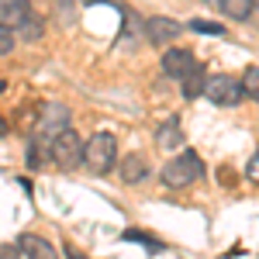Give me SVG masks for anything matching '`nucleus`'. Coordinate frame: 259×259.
<instances>
[{"label":"nucleus","instance_id":"1","mask_svg":"<svg viewBox=\"0 0 259 259\" xmlns=\"http://www.w3.org/2000/svg\"><path fill=\"white\" fill-rule=\"evenodd\" d=\"M83 166L94 177H107L118 169V139L111 132H94L83 142Z\"/></svg>","mask_w":259,"mask_h":259},{"label":"nucleus","instance_id":"2","mask_svg":"<svg viewBox=\"0 0 259 259\" xmlns=\"http://www.w3.org/2000/svg\"><path fill=\"white\" fill-rule=\"evenodd\" d=\"M159 177L169 190H183V187H190V183H197L204 177V162H200L197 152H180V156H173L162 166Z\"/></svg>","mask_w":259,"mask_h":259},{"label":"nucleus","instance_id":"3","mask_svg":"<svg viewBox=\"0 0 259 259\" xmlns=\"http://www.w3.org/2000/svg\"><path fill=\"white\" fill-rule=\"evenodd\" d=\"M66 128H73V111L66 104H45L38 111V128H35V139L52 145L56 135H62Z\"/></svg>","mask_w":259,"mask_h":259},{"label":"nucleus","instance_id":"4","mask_svg":"<svg viewBox=\"0 0 259 259\" xmlns=\"http://www.w3.org/2000/svg\"><path fill=\"white\" fill-rule=\"evenodd\" d=\"M49 156H52V162H56L59 169H80L83 166V139L73 132V128H66L62 135L52 139Z\"/></svg>","mask_w":259,"mask_h":259},{"label":"nucleus","instance_id":"5","mask_svg":"<svg viewBox=\"0 0 259 259\" xmlns=\"http://www.w3.org/2000/svg\"><path fill=\"white\" fill-rule=\"evenodd\" d=\"M204 97L211 100V104H218V107H235L242 97H245V90H242V80L235 76H207V87H204Z\"/></svg>","mask_w":259,"mask_h":259},{"label":"nucleus","instance_id":"6","mask_svg":"<svg viewBox=\"0 0 259 259\" xmlns=\"http://www.w3.org/2000/svg\"><path fill=\"white\" fill-rule=\"evenodd\" d=\"M194 66H197V56H194L190 49H166V52H162V73H166L169 80L180 83Z\"/></svg>","mask_w":259,"mask_h":259},{"label":"nucleus","instance_id":"7","mask_svg":"<svg viewBox=\"0 0 259 259\" xmlns=\"http://www.w3.org/2000/svg\"><path fill=\"white\" fill-rule=\"evenodd\" d=\"M183 31V24L177 18H162V14H152V18L145 21V38L152 41V45H169V41H177V35Z\"/></svg>","mask_w":259,"mask_h":259},{"label":"nucleus","instance_id":"8","mask_svg":"<svg viewBox=\"0 0 259 259\" xmlns=\"http://www.w3.org/2000/svg\"><path fill=\"white\" fill-rule=\"evenodd\" d=\"M18 249H21V256H28V259H59L52 242L41 239V235H31V232H24L18 239Z\"/></svg>","mask_w":259,"mask_h":259},{"label":"nucleus","instance_id":"9","mask_svg":"<svg viewBox=\"0 0 259 259\" xmlns=\"http://www.w3.org/2000/svg\"><path fill=\"white\" fill-rule=\"evenodd\" d=\"M118 173H121L124 183H142V180L149 177V159L142 152H128V156H121Z\"/></svg>","mask_w":259,"mask_h":259},{"label":"nucleus","instance_id":"10","mask_svg":"<svg viewBox=\"0 0 259 259\" xmlns=\"http://www.w3.org/2000/svg\"><path fill=\"white\" fill-rule=\"evenodd\" d=\"M156 145H159V149H166V152H177L180 145H183V128H180L177 118L162 121L159 128H156Z\"/></svg>","mask_w":259,"mask_h":259},{"label":"nucleus","instance_id":"11","mask_svg":"<svg viewBox=\"0 0 259 259\" xmlns=\"http://www.w3.org/2000/svg\"><path fill=\"white\" fill-rule=\"evenodd\" d=\"M204 87H207V76H204V66L197 62V66H194V69L180 80V94H183L187 100H194V97H200V94H204Z\"/></svg>","mask_w":259,"mask_h":259},{"label":"nucleus","instance_id":"12","mask_svg":"<svg viewBox=\"0 0 259 259\" xmlns=\"http://www.w3.org/2000/svg\"><path fill=\"white\" fill-rule=\"evenodd\" d=\"M14 35H18V38H24V41H38L41 35H45V18H41L38 11H31V14H28V18L14 28Z\"/></svg>","mask_w":259,"mask_h":259},{"label":"nucleus","instance_id":"13","mask_svg":"<svg viewBox=\"0 0 259 259\" xmlns=\"http://www.w3.org/2000/svg\"><path fill=\"white\" fill-rule=\"evenodd\" d=\"M35 7H31V0H14V4H7V7H0V21L7 24V28H18L21 21L28 18Z\"/></svg>","mask_w":259,"mask_h":259},{"label":"nucleus","instance_id":"14","mask_svg":"<svg viewBox=\"0 0 259 259\" xmlns=\"http://www.w3.org/2000/svg\"><path fill=\"white\" fill-rule=\"evenodd\" d=\"M214 7L232 21H249L252 14V0H214Z\"/></svg>","mask_w":259,"mask_h":259},{"label":"nucleus","instance_id":"15","mask_svg":"<svg viewBox=\"0 0 259 259\" xmlns=\"http://www.w3.org/2000/svg\"><path fill=\"white\" fill-rule=\"evenodd\" d=\"M121 239H124V242H139V245H145L149 252H162V249H166V245H162L156 235H149V232H135V228H128Z\"/></svg>","mask_w":259,"mask_h":259},{"label":"nucleus","instance_id":"16","mask_svg":"<svg viewBox=\"0 0 259 259\" xmlns=\"http://www.w3.org/2000/svg\"><path fill=\"white\" fill-rule=\"evenodd\" d=\"M45 159H52V156H49V145L38 142V139H31L28 142V166L38 169V166H45Z\"/></svg>","mask_w":259,"mask_h":259},{"label":"nucleus","instance_id":"17","mask_svg":"<svg viewBox=\"0 0 259 259\" xmlns=\"http://www.w3.org/2000/svg\"><path fill=\"white\" fill-rule=\"evenodd\" d=\"M242 90H245V97L259 100V66H249L242 73Z\"/></svg>","mask_w":259,"mask_h":259},{"label":"nucleus","instance_id":"18","mask_svg":"<svg viewBox=\"0 0 259 259\" xmlns=\"http://www.w3.org/2000/svg\"><path fill=\"white\" fill-rule=\"evenodd\" d=\"M187 28H190V31H197V35H214V38L225 35V28H221L218 21H204V18H194Z\"/></svg>","mask_w":259,"mask_h":259},{"label":"nucleus","instance_id":"19","mask_svg":"<svg viewBox=\"0 0 259 259\" xmlns=\"http://www.w3.org/2000/svg\"><path fill=\"white\" fill-rule=\"evenodd\" d=\"M14 41H18L14 28H7V24L0 21V59H7V56L14 52Z\"/></svg>","mask_w":259,"mask_h":259},{"label":"nucleus","instance_id":"20","mask_svg":"<svg viewBox=\"0 0 259 259\" xmlns=\"http://www.w3.org/2000/svg\"><path fill=\"white\" fill-rule=\"evenodd\" d=\"M73 18H76L73 0H59V21H62V24H73Z\"/></svg>","mask_w":259,"mask_h":259},{"label":"nucleus","instance_id":"21","mask_svg":"<svg viewBox=\"0 0 259 259\" xmlns=\"http://www.w3.org/2000/svg\"><path fill=\"white\" fill-rule=\"evenodd\" d=\"M18 256H21L18 245H0V259H18Z\"/></svg>","mask_w":259,"mask_h":259},{"label":"nucleus","instance_id":"22","mask_svg":"<svg viewBox=\"0 0 259 259\" xmlns=\"http://www.w3.org/2000/svg\"><path fill=\"white\" fill-rule=\"evenodd\" d=\"M249 180H252V183H259V152L249 159Z\"/></svg>","mask_w":259,"mask_h":259},{"label":"nucleus","instance_id":"23","mask_svg":"<svg viewBox=\"0 0 259 259\" xmlns=\"http://www.w3.org/2000/svg\"><path fill=\"white\" fill-rule=\"evenodd\" d=\"M7 132H11V124H7V121L0 118V139H7Z\"/></svg>","mask_w":259,"mask_h":259},{"label":"nucleus","instance_id":"24","mask_svg":"<svg viewBox=\"0 0 259 259\" xmlns=\"http://www.w3.org/2000/svg\"><path fill=\"white\" fill-rule=\"evenodd\" d=\"M4 90H7V80H0V94H4Z\"/></svg>","mask_w":259,"mask_h":259},{"label":"nucleus","instance_id":"25","mask_svg":"<svg viewBox=\"0 0 259 259\" xmlns=\"http://www.w3.org/2000/svg\"><path fill=\"white\" fill-rule=\"evenodd\" d=\"M7 4H14V0H0V7H7Z\"/></svg>","mask_w":259,"mask_h":259},{"label":"nucleus","instance_id":"26","mask_svg":"<svg viewBox=\"0 0 259 259\" xmlns=\"http://www.w3.org/2000/svg\"><path fill=\"white\" fill-rule=\"evenodd\" d=\"M252 4H259V0H252Z\"/></svg>","mask_w":259,"mask_h":259},{"label":"nucleus","instance_id":"27","mask_svg":"<svg viewBox=\"0 0 259 259\" xmlns=\"http://www.w3.org/2000/svg\"><path fill=\"white\" fill-rule=\"evenodd\" d=\"M211 4H214V0H211Z\"/></svg>","mask_w":259,"mask_h":259}]
</instances>
